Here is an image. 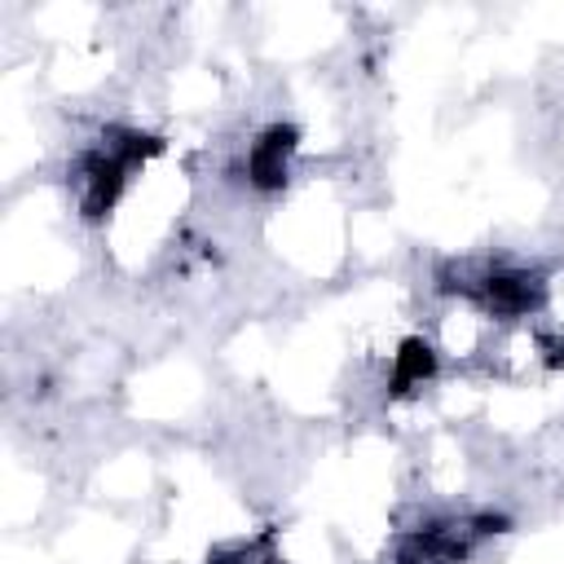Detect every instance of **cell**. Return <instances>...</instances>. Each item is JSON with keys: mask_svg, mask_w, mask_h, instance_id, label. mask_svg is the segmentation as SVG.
Here are the masks:
<instances>
[{"mask_svg": "<svg viewBox=\"0 0 564 564\" xmlns=\"http://www.w3.org/2000/svg\"><path fill=\"white\" fill-rule=\"evenodd\" d=\"M551 361H555V366H564V339H555V344H551Z\"/></svg>", "mask_w": 564, "mask_h": 564, "instance_id": "cell-3", "label": "cell"}, {"mask_svg": "<svg viewBox=\"0 0 564 564\" xmlns=\"http://www.w3.org/2000/svg\"><path fill=\"white\" fill-rule=\"evenodd\" d=\"M291 150H295V128L273 123L269 132H260V137L251 141V154H247V176H251V185H260V189L282 185V181H286Z\"/></svg>", "mask_w": 564, "mask_h": 564, "instance_id": "cell-1", "label": "cell"}, {"mask_svg": "<svg viewBox=\"0 0 564 564\" xmlns=\"http://www.w3.org/2000/svg\"><path fill=\"white\" fill-rule=\"evenodd\" d=\"M432 370H436V352H432V344H423V339H405L401 352H397V366H392V392L419 388L423 379H432Z\"/></svg>", "mask_w": 564, "mask_h": 564, "instance_id": "cell-2", "label": "cell"}]
</instances>
